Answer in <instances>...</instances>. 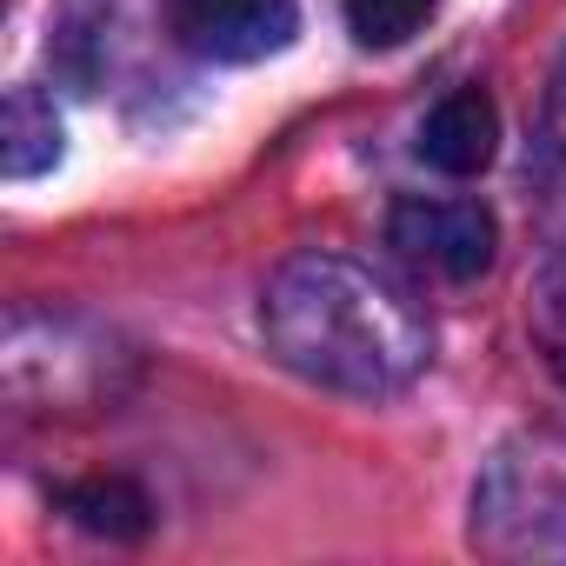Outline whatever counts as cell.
I'll use <instances>...</instances> for the list:
<instances>
[{"label":"cell","mask_w":566,"mask_h":566,"mask_svg":"<svg viewBox=\"0 0 566 566\" xmlns=\"http://www.w3.org/2000/svg\"><path fill=\"white\" fill-rule=\"evenodd\" d=\"M167 8V34L200 54V61H220V67H247V61H266L294 41L301 28V8L294 0H160Z\"/></svg>","instance_id":"3"},{"label":"cell","mask_w":566,"mask_h":566,"mask_svg":"<svg viewBox=\"0 0 566 566\" xmlns=\"http://www.w3.org/2000/svg\"><path fill=\"white\" fill-rule=\"evenodd\" d=\"M0 167L8 180H34L48 167H61V114L41 87H14L8 94V140H0Z\"/></svg>","instance_id":"6"},{"label":"cell","mask_w":566,"mask_h":566,"mask_svg":"<svg viewBox=\"0 0 566 566\" xmlns=\"http://www.w3.org/2000/svg\"><path fill=\"white\" fill-rule=\"evenodd\" d=\"M526 321H533V340L546 347V367L566 380V260L539 273V287H533V307H526Z\"/></svg>","instance_id":"9"},{"label":"cell","mask_w":566,"mask_h":566,"mask_svg":"<svg viewBox=\"0 0 566 566\" xmlns=\"http://www.w3.org/2000/svg\"><path fill=\"white\" fill-rule=\"evenodd\" d=\"M473 539L500 559H566V427L513 433L473 486Z\"/></svg>","instance_id":"2"},{"label":"cell","mask_w":566,"mask_h":566,"mask_svg":"<svg viewBox=\"0 0 566 566\" xmlns=\"http://www.w3.org/2000/svg\"><path fill=\"white\" fill-rule=\"evenodd\" d=\"M61 513L87 533H107V539H140L147 520H154V506L134 480H81V486L61 493Z\"/></svg>","instance_id":"7"},{"label":"cell","mask_w":566,"mask_h":566,"mask_svg":"<svg viewBox=\"0 0 566 566\" xmlns=\"http://www.w3.org/2000/svg\"><path fill=\"white\" fill-rule=\"evenodd\" d=\"M260 334L280 367L354 400H380L420 380L433 327L407 287L347 253H294L260 294Z\"/></svg>","instance_id":"1"},{"label":"cell","mask_w":566,"mask_h":566,"mask_svg":"<svg viewBox=\"0 0 566 566\" xmlns=\"http://www.w3.org/2000/svg\"><path fill=\"white\" fill-rule=\"evenodd\" d=\"M340 8H347V34L360 48L387 54V48H407L440 14V0H340Z\"/></svg>","instance_id":"8"},{"label":"cell","mask_w":566,"mask_h":566,"mask_svg":"<svg viewBox=\"0 0 566 566\" xmlns=\"http://www.w3.org/2000/svg\"><path fill=\"white\" fill-rule=\"evenodd\" d=\"M493 147H500V107H493L480 87L447 94V101L427 114V127H420V160H427L433 174H447V180H473V174L493 160Z\"/></svg>","instance_id":"5"},{"label":"cell","mask_w":566,"mask_h":566,"mask_svg":"<svg viewBox=\"0 0 566 566\" xmlns=\"http://www.w3.org/2000/svg\"><path fill=\"white\" fill-rule=\"evenodd\" d=\"M539 174H546V200H553V220L566 227V74H559V94H553V120H546Z\"/></svg>","instance_id":"10"},{"label":"cell","mask_w":566,"mask_h":566,"mask_svg":"<svg viewBox=\"0 0 566 566\" xmlns=\"http://www.w3.org/2000/svg\"><path fill=\"white\" fill-rule=\"evenodd\" d=\"M387 240L433 280H480L493 266L500 227L480 200H400L387 220Z\"/></svg>","instance_id":"4"}]
</instances>
